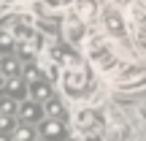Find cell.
Segmentation results:
<instances>
[{
    "label": "cell",
    "mask_w": 146,
    "mask_h": 141,
    "mask_svg": "<svg viewBox=\"0 0 146 141\" xmlns=\"http://www.w3.org/2000/svg\"><path fill=\"white\" fill-rule=\"evenodd\" d=\"M84 49H87V63L92 65L98 73H106V76H114L116 71L122 68V60L116 57L114 52V43H111V38L106 35L103 30H89V35L84 38L81 43Z\"/></svg>",
    "instance_id": "obj_1"
},
{
    "label": "cell",
    "mask_w": 146,
    "mask_h": 141,
    "mask_svg": "<svg viewBox=\"0 0 146 141\" xmlns=\"http://www.w3.org/2000/svg\"><path fill=\"white\" fill-rule=\"evenodd\" d=\"M111 79H114L116 87H135V82L138 84L146 82V65L143 63H125Z\"/></svg>",
    "instance_id": "obj_4"
},
{
    "label": "cell",
    "mask_w": 146,
    "mask_h": 141,
    "mask_svg": "<svg viewBox=\"0 0 146 141\" xmlns=\"http://www.w3.org/2000/svg\"><path fill=\"white\" fill-rule=\"evenodd\" d=\"M0 111H5V114H19V100H16V98H11V95L8 92H5L3 95V98H0Z\"/></svg>",
    "instance_id": "obj_19"
},
{
    "label": "cell",
    "mask_w": 146,
    "mask_h": 141,
    "mask_svg": "<svg viewBox=\"0 0 146 141\" xmlns=\"http://www.w3.org/2000/svg\"><path fill=\"white\" fill-rule=\"evenodd\" d=\"M38 141H49V138H43V136H41V138H38Z\"/></svg>",
    "instance_id": "obj_26"
},
{
    "label": "cell",
    "mask_w": 146,
    "mask_h": 141,
    "mask_svg": "<svg viewBox=\"0 0 146 141\" xmlns=\"http://www.w3.org/2000/svg\"><path fill=\"white\" fill-rule=\"evenodd\" d=\"M76 141H106V138H103V130H84L78 133Z\"/></svg>",
    "instance_id": "obj_21"
},
{
    "label": "cell",
    "mask_w": 146,
    "mask_h": 141,
    "mask_svg": "<svg viewBox=\"0 0 146 141\" xmlns=\"http://www.w3.org/2000/svg\"><path fill=\"white\" fill-rule=\"evenodd\" d=\"M19 3H38V0H19Z\"/></svg>",
    "instance_id": "obj_24"
},
{
    "label": "cell",
    "mask_w": 146,
    "mask_h": 141,
    "mask_svg": "<svg viewBox=\"0 0 146 141\" xmlns=\"http://www.w3.org/2000/svg\"><path fill=\"white\" fill-rule=\"evenodd\" d=\"M111 3H116V5H125V8H127V5H133L135 0H111Z\"/></svg>",
    "instance_id": "obj_23"
},
{
    "label": "cell",
    "mask_w": 146,
    "mask_h": 141,
    "mask_svg": "<svg viewBox=\"0 0 146 141\" xmlns=\"http://www.w3.org/2000/svg\"><path fill=\"white\" fill-rule=\"evenodd\" d=\"M14 141H38V133L30 122H19L14 128Z\"/></svg>",
    "instance_id": "obj_16"
},
{
    "label": "cell",
    "mask_w": 146,
    "mask_h": 141,
    "mask_svg": "<svg viewBox=\"0 0 146 141\" xmlns=\"http://www.w3.org/2000/svg\"><path fill=\"white\" fill-rule=\"evenodd\" d=\"M95 68L92 65H70V68H62V92L65 98L70 100H87L89 98V90H92V79H95Z\"/></svg>",
    "instance_id": "obj_2"
},
{
    "label": "cell",
    "mask_w": 146,
    "mask_h": 141,
    "mask_svg": "<svg viewBox=\"0 0 146 141\" xmlns=\"http://www.w3.org/2000/svg\"><path fill=\"white\" fill-rule=\"evenodd\" d=\"M3 57H5V52H0V63H3Z\"/></svg>",
    "instance_id": "obj_25"
},
{
    "label": "cell",
    "mask_w": 146,
    "mask_h": 141,
    "mask_svg": "<svg viewBox=\"0 0 146 141\" xmlns=\"http://www.w3.org/2000/svg\"><path fill=\"white\" fill-rule=\"evenodd\" d=\"M41 136L49 138V141H62V138H68V125H65V120L46 117V120L41 122Z\"/></svg>",
    "instance_id": "obj_9"
},
{
    "label": "cell",
    "mask_w": 146,
    "mask_h": 141,
    "mask_svg": "<svg viewBox=\"0 0 146 141\" xmlns=\"http://www.w3.org/2000/svg\"><path fill=\"white\" fill-rule=\"evenodd\" d=\"M62 141H68V138H62Z\"/></svg>",
    "instance_id": "obj_27"
},
{
    "label": "cell",
    "mask_w": 146,
    "mask_h": 141,
    "mask_svg": "<svg viewBox=\"0 0 146 141\" xmlns=\"http://www.w3.org/2000/svg\"><path fill=\"white\" fill-rule=\"evenodd\" d=\"M0 68L8 73V79H11V76H22V63H19L16 57H11V54H5V57H3Z\"/></svg>",
    "instance_id": "obj_17"
},
{
    "label": "cell",
    "mask_w": 146,
    "mask_h": 141,
    "mask_svg": "<svg viewBox=\"0 0 146 141\" xmlns=\"http://www.w3.org/2000/svg\"><path fill=\"white\" fill-rule=\"evenodd\" d=\"M73 46H76V43H68V46H52V57L57 60L62 68H70V65H81L84 63V57Z\"/></svg>",
    "instance_id": "obj_11"
},
{
    "label": "cell",
    "mask_w": 146,
    "mask_h": 141,
    "mask_svg": "<svg viewBox=\"0 0 146 141\" xmlns=\"http://www.w3.org/2000/svg\"><path fill=\"white\" fill-rule=\"evenodd\" d=\"M14 114H5V111H0V130H8V133H14Z\"/></svg>",
    "instance_id": "obj_20"
},
{
    "label": "cell",
    "mask_w": 146,
    "mask_h": 141,
    "mask_svg": "<svg viewBox=\"0 0 146 141\" xmlns=\"http://www.w3.org/2000/svg\"><path fill=\"white\" fill-rule=\"evenodd\" d=\"M100 27H103V33L111 41H127V35H130V22H127V16L122 14V8L116 3L103 5V11H100Z\"/></svg>",
    "instance_id": "obj_3"
},
{
    "label": "cell",
    "mask_w": 146,
    "mask_h": 141,
    "mask_svg": "<svg viewBox=\"0 0 146 141\" xmlns=\"http://www.w3.org/2000/svg\"><path fill=\"white\" fill-rule=\"evenodd\" d=\"M70 8L76 11V14L81 16L87 25H92V22H98V19H100V11H103V5H100L98 0H73Z\"/></svg>",
    "instance_id": "obj_10"
},
{
    "label": "cell",
    "mask_w": 146,
    "mask_h": 141,
    "mask_svg": "<svg viewBox=\"0 0 146 141\" xmlns=\"http://www.w3.org/2000/svg\"><path fill=\"white\" fill-rule=\"evenodd\" d=\"M30 98L33 100H41V103H46L49 98H54V87L52 82H49L46 76H38L30 82Z\"/></svg>",
    "instance_id": "obj_13"
},
{
    "label": "cell",
    "mask_w": 146,
    "mask_h": 141,
    "mask_svg": "<svg viewBox=\"0 0 146 141\" xmlns=\"http://www.w3.org/2000/svg\"><path fill=\"white\" fill-rule=\"evenodd\" d=\"M43 106H46V117H57V120H65V122L70 120V114H68V109H65L62 98H57V95H54V98H49Z\"/></svg>",
    "instance_id": "obj_15"
},
{
    "label": "cell",
    "mask_w": 146,
    "mask_h": 141,
    "mask_svg": "<svg viewBox=\"0 0 146 141\" xmlns=\"http://www.w3.org/2000/svg\"><path fill=\"white\" fill-rule=\"evenodd\" d=\"M11 33H14V35H16V41H27V38H33V35H35V16H33V14H22V16H16V19L14 22H11Z\"/></svg>",
    "instance_id": "obj_8"
},
{
    "label": "cell",
    "mask_w": 146,
    "mask_h": 141,
    "mask_svg": "<svg viewBox=\"0 0 146 141\" xmlns=\"http://www.w3.org/2000/svg\"><path fill=\"white\" fill-rule=\"evenodd\" d=\"M70 125H73V130H76V133L103 130L100 122H98V111H92V109H78V111H73V114H70Z\"/></svg>",
    "instance_id": "obj_7"
},
{
    "label": "cell",
    "mask_w": 146,
    "mask_h": 141,
    "mask_svg": "<svg viewBox=\"0 0 146 141\" xmlns=\"http://www.w3.org/2000/svg\"><path fill=\"white\" fill-rule=\"evenodd\" d=\"M5 82H8V73L0 68V90H5Z\"/></svg>",
    "instance_id": "obj_22"
},
{
    "label": "cell",
    "mask_w": 146,
    "mask_h": 141,
    "mask_svg": "<svg viewBox=\"0 0 146 141\" xmlns=\"http://www.w3.org/2000/svg\"><path fill=\"white\" fill-rule=\"evenodd\" d=\"M16 117H19L22 122H30V125H41V122L46 120V106H43L41 100L27 98V100L19 103V114Z\"/></svg>",
    "instance_id": "obj_6"
},
{
    "label": "cell",
    "mask_w": 146,
    "mask_h": 141,
    "mask_svg": "<svg viewBox=\"0 0 146 141\" xmlns=\"http://www.w3.org/2000/svg\"><path fill=\"white\" fill-rule=\"evenodd\" d=\"M62 33H65V38H68V43H84V38L89 35V27H87V22L70 8L68 14H65Z\"/></svg>",
    "instance_id": "obj_5"
},
{
    "label": "cell",
    "mask_w": 146,
    "mask_h": 141,
    "mask_svg": "<svg viewBox=\"0 0 146 141\" xmlns=\"http://www.w3.org/2000/svg\"><path fill=\"white\" fill-rule=\"evenodd\" d=\"M14 46H19L16 35L11 33V27H3V30H0V52H11Z\"/></svg>",
    "instance_id": "obj_18"
},
{
    "label": "cell",
    "mask_w": 146,
    "mask_h": 141,
    "mask_svg": "<svg viewBox=\"0 0 146 141\" xmlns=\"http://www.w3.org/2000/svg\"><path fill=\"white\" fill-rule=\"evenodd\" d=\"M5 92H8L11 98H16V100L30 98V82H27L25 76H11L8 82H5Z\"/></svg>",
    "instance_id": "obj_14"
},
{
    "label": "cell",
    "mask_w": 146,
    "mask_h": 141,
    "mask_svg": "<svg viewBox=\"0 0 146 141\" xmlns=\"http://www.w3.org/2000/svg\"><path fill=\"white\" fill-rule=\"evenodd\" d=\"M127 22H130V30L146 33V0H135L133 5H127Z\"/></svg>",
    "instance_id": "obj_12"
}]
</instances>
